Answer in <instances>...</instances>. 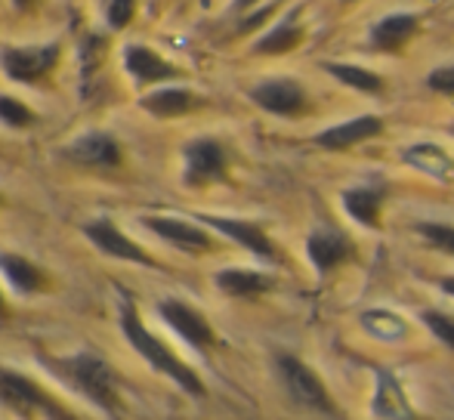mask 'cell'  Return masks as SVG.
<instances>
[{"mask_svg": "<svg viewBox=\"0 0 454 420\" xmlns=\"http://www.w3.org/2000/svg\"><path fill=\"white\" fill-rule=\"evenodd\" d=\"M43 365L56 374L66 386H72L78 396L93 402L106 415H118L121 411V380L114 368L102 359L99 353L81 349L72 355H47Z\"/></svg>", "mask_w": 454, "mask_h": 420, "instance_id": "cell-1", "label": "cell"}, {"mask_svg": "<svg viewBox=\"0 0 454 420\" xmlns=\"http://www.w3.org/2000/svg\"><path fill=\"white\" fill-rule=\"evenodd\" d=\"M121 328H124V337L130 340V346L137 349V353L143 355V359L149 362L158 374L170 377L176 386H180V390L189 393V396H204V393H207V390H204V384H201V377H198V374L185 365V362L168 346V343L158 340V337L145 328L143 318H139V313H137V307H133L130 300L121 303Z\"/></svg>", "mask_w": 454, "mask_h": 420, "instance_id": "cell-2", "label": "cell"}, {"mask_svg": "<svg viewBox=\"0 0 454 420\" xmlns=\"http://www.w3.org/2000/svg\"><path fill=\"white\" fill-rule=\"evenodd\" d=\"M0 405L12 408L22 417H43V420H81L68 405H62L53 393L43 390L28 374H19L12 368L0 365Z\"/></svg>", "mask_w": 454, "mask_h": 420, "instance_id": "cell-3", "label": "cell"}, {"mask_svg": "<svg viewBox=\"0 0 454 420\" xmlns=\"http://www.w3.org/2000/svg\"><path fill=\"white\" fill-rule=\"evenodd\" d=\"M275 365H278L281 384H285V390L291 393L294 402L303 405V408H309V411H318V415H337L328 390H325V384L318 380V374L312 371L309 365H303V362L294 359V355H278Z\"/></svg>", "mask_w": 454, "mask_h": 420, "instance_id": "cell-4", "label": "cell"}, {"mask_svg": "<svg viewBox=\"0 0 454 420\" xmlns=\"http://www.w3.org/2000/svg\"><path fill=\"white\" fill-rule=\"evenodd\" d=\"M59 62V47L47 43V47H6L0 53V66H4L6 78L19 81V84H35L43 74H50Z\"/></svg>", "mask_w": 454, "mask_h": 420, "instance_id": "cell-5", "label": "cell"}, {"mask_svg": "<svg viewBox=\"0 0 454 420\" xmlns=\"http://www.w3.org/2000/svg\"><path fill=\"white\" fill-rule=\"evenodd\" d=\"M226 176V152L216 139H195L183 152L185 186H207Z\"/></svg>", "mask_w": 454, "mask_h": 420, "instance_id": "cell-6", "label": "cell"}, {"mask_svg": "<svg viewBox=\"0 0 454 420\" xmlns=\"http://www.w3.org/2000/svg\"><path fill=\"white\" fill-rule=\"evenodd\" d=\"M158 315L164 318V322L170 324V328L176 331V334L183 337L189 346L195 349H210L216 343V334L214 328H210V322L204 318L198 309H192L189 303L183 300H161L158 303Z\"/></svg>", "mask_w": 454, "mask_h": 420, "instance_id": "cell-7", "label": "cell"}, {"mask_svg": "<svg viewBox=\"0 0 454 420\" xmlns=\"http://www.w3.org/2000/svg\"><path fill=\"white\" fill-rule=\"evenodd\" d=\"M84 235L99 247L106 257H114V260H127V263H139V266H158L155 257L143 251L137 241H130L112 220H90L84 226Z\"/></svg>", "mask_w": 454, "mask_h": 420, "instance_id": "cell-8", "label": "cell"}, {"mask_svg": "<svg viewBox=\"0 0 454 420\" xmlns=\"http://www.w3.org/2000/svg\"><path fill=\"white\" fill-rule=\"evenodd\" d=\"M251 99L260 108L272 114H281V118H294L306 108V93L297 81L291 78H275V81H263L251 90Z\"/></svg>", "mask_w": 454, "mask_h": 420, "instance_id": "cell-9", "label": "cell"}, {"mask_svg": "<svg viewBox=\"0 0 454 420\" xmlns=\"http://www.w3.org/2000/svg\"><path fill=\"white\" fill-rule=\"evenodd\" d=\"M143 222L158 238H164L168 245L180 247L185 253H207L210 247H214V238H210L204 229L192 226V222H185V220H176V216H145Z\"/></svg>", "mask_w": 454, "mask_h": 420, "instance_id": "cell-10", "label": "cell"}, {"mask_svg": "<svg viewBox=\"0 0 454 420\" xmlns=\"http://www.w3.org/2000/svg\"><path fill=\"white\" fill-rule=\"evenodd\" d=\"M66 158L84 167H118L121 143L108 133H84L66 145Z\"/></svg>", "mask_w": 454, "mask_h": 420, "instance_id": "cell-11", "label": "cell"}, {"mask_svg": "<svg viewBox=\"0 0 454 420\" xmlns=\"http://www.w3.org/2000/svg\"><path fill=\"white\" fill-rule=\"evenodd\" d=\"M201 222L214 226L216 232L229 235L232 241H239L241 247H247L251 253L263 260H275V247L272 241L266 238V232L257 226V222H247V220H229V216H210V214H201Z\"/></svg>", "mask_w": 454, "mask_h": 420, "instance_id": "cell-12", "label": "cell"}, {"mask_svg": "<svg viewBox=\"0 0 454 420\" xmlns=\"http://www.w3.org/2000/svg\"><path fill=\"white\" fill-rule=\"evenodd\" d=\"M420 28V19L414 12H393V16L380 19V22L371 28V47L377 53H399Z\"/></svg>", "mask_w": 454, "mask_h": 420, "instance_id": "cell-13", "label": "cell"}, {"mask_svg": "<svg viewBox=\"0 0 454 420\" xmlns=\"http://www.w3.org/2000/svg\"><path fill=\"white\" fill-rule=\"evenodd\" d=\"M124 68L137 84H155V81L180 78V68H174L170 62H164L155 50L130 43L124 50Z\"/></svg>", "mask_w": 454, "mask_h": 420, "instance_id": "cell-14", "label": "cell"}, {"mask_svg": "<svg viewBox=\"0 0 454 420\" xmlns=\"http://www.w3.org/2000/svg\"><path fill=\"white\" fill-rule=\"evenodd\" d=\"M0 276L22 297H35L47 288V272L22 253H0Z\"/></svg>", "mask_w": 454, "mask_h": 420, "instance_id": "cell-15", "label": "cell"}, {"mask_svg": "<svg viewBox=\"0 0 454 420\" xmlns=\"http://www.w3.org/2000/svg\"><path fill=\"white\" fill-rule=\"evenodd\" d=\"M306 251H309V260L316 263L318 272L334 269L337 263H343L347 257H353V245L343 232L337 229H316L306 241Z\"/></svg>", "mask_w": 454, "mask_h": 420, "instance_id": "cell-16", "label": "cell"}, {"mask_svg": "<svg viewBox=\"0 0 454 420\" xmlns=\"http://www.w3.org/2000/svg\"><path fill=\"white\" fill-rule=\"evenodd\" d=\"M383 130V121L374 118V114H362V118H353L347 124H337L331 130L318 133L316 143L322 149H331V152H340V149H349V145H359L364 139L377 136Z\"/></svg>", "mask_w": 454, "mask_h": 420, "instance_id": "cell-17", "label": "cell"}, {"mask_svg": "<svg viewBox=\"0 0 454 420\" xmlns=\"http://www.w3.org/2000/svg\"><path fill=\"white\" fill-rule=\"evenodd\" d=\"M216 288L223 291L226 297H260L272 288V278L263 276V272H254V269H223L216 272Z\"/></svg>", "mask_w": 454, "mask_h": 420, "instance_id": "cell-18", "label": "cell"}, {"mask_svg": "<svg viewBox=\"0 0 454 420\" xmlns=\"http://www.w3.org/2000/svg\"><path fill=\"white\" fill-rule=\"evenodd\" d=\"M139 105L149 114H155V118H180V114L192 112L198 105V97L192 90H183V87H164V90L145 97Z\"/></svg>", "mask_w": 454, "mask_h": 420, "instance_id": "cell-19", "label": "cell"}, {"mask_svg": "<svg viewBox=\"0 0 454 420\" xmlns=\"http://www.w3.org/2000/svg\"><path fill=\"white\" fill-rule=\"evenodd\" d=\"M380 201H383L380 189H349V192L343 195L347 214L353 216L356 222H362L364 229L380 226Z\"/></svg>", "mask_w": 454, "mask_h": 420, "instance_id": "cell-20", "label": "cell"}, {"mask_svg": "<svg viewBox=\"0 0 454 420\" xmlns=\"http://www.w3.org/2000/svg\"><path fill=\"white\" fill-rule=\"evenodd\" d=\"M374 411L387 420H414L411 405L405 402V396H402L393 374H380V386H377V396H374Z\"/></svg>", "mask_w": 454, "mask_h": 420, "instance_id": "cell-21", "label": "cell"}, {"mask_svg": "<svg viewBox=\"0 0 454 420\" xmlns=\"http://www.w3.org/2000/svg\"><path fill=\"white\" fill-rule=\"evenodd\" d=\"M300 43H303V28H300V25H294V19H287L285 25H275L263 41H257L254 53H260V56H285V53H291V50H297Z\"/></svg>", "mask_w": 454, "mask_h": 420, "instance_id": "cell-22", "label": "cell"}, {"mask_svg": "<svg viewBox=\"0 0 454 420\" xmlns=\"http://www.w3.org/2000/svg\"><path fill=\"white\" fill-rule=\"evenodd\" d=\"M402 158H405L411 167L424 170V174H430V176H449L451 174L449 155H445L442 149H436V145H411V149L402 152Z\"/></svg>", "mask_w": 454, "mask_h": 420, "instance_id": "cell-23", "label": "cell"}, {"mask_svg": "<svg viewBox=\"0 0 454 420\" xmlns=\"http://www.w3.org/2000/svg\"><path fill=\"white\" fill-rule=\"evenodd\" d=\"M325 68H328V72L334 74V78L340 81V84L356 87V90H362V93H380V90H383L380 74L368 72V68L343 66V62H325Z\"/></svg>", "mask_w": 454, "mask_h": 420, "instance_id": "cell-24", "label": "cell"}, {"mask_svg": "<svg viewBox=\"0 0 454 420\" xmlns=\"http://www.w3.org/2000/svg\"><path fill=\"white\" fill-rule=\"evenodd\" d=\"M0 124L22 130V127H31V124H35V112H31V108L25 105V103H19V99L0 97Z\"/></svg>", "mask_w": 454, "mask_h": 420, "instance_id": "cell-25", "label": "cell"}, {"mask_svg": "<svg viewBox=\"0 0 454 420\" xmlns=\"http://www.w3.org/2000/svg\"><path fill=\"white\" fill-rule=\"evenodd\" d=\"M418 232L424 235L436 251L451 253L454 257V226H445V222H418Z\"/></svg>", "mask_w": 454, "mask_h": 420, "instance_id": "cell-26", "label": "cell"}, {"mask_svg": "<svg viewBox=\"0 0 454 420\" xmlns=\"http://www.w3.org/2000/svg\"><path fill=\"white\" fill-rule=\"evenodd\" d=\"M133 12H137V0H108L106 4V19L112 28H124L130 25Z\"/></svg>", "mask_w": 454, "mask_h": 420, "instance_id": "cell-27", "label": "cell"}, {"mask_svg": "<svg viewBox=\"0 0 454 420\" xmlns=\"http://www.w3.org/2000/svg\"><path fill=\"white\" fill-rule=\"evenodd\" d=\"M424 324L445 343V346L454 349V318L445 313H424Z\"/></svg>", "mask_w": 454, "mask_h": 420, "instance_id": "cell-28", "label": "cell"}, {"mask_svg": "<svg viewBox=\"0 0 454 420\" xmlns=\"http://www.w3.org/2000/svg\"><path fill=\"white\" fill-rule=\"evenodd\" d=\"M427 84H430V90L445 93V97H454V66L436 68V72L427 78Z\"/></svg>", "mask_w": 454, "mask_h": 420, "instance_id": "cell-29", "label": "cell"}, {"mask_svg": "<svg viewBox=\"0 0 454 420\" xmlns=\"http://www.w3.org/2000/svg\"><path fill=\"white\" fill-rule=\"evenodd\" d=\"M260 0H235V10H251V6H257Z\"/></svg>", "mask_w": 454, "mask_h": 420, "instance_id": "cell-30", "label": "cell"}, {"mask_svg": "<svg viewBox=\"0 0 454 420\" xmlns=\"http://www.w3.org/2000/svg\"><path fill=\"white\" fill-rule=\"evenodd\" d=\"M442 291H445V294H451V297H454V276H451V278H442Z\"/></svg>", "mask_w": 454, "mask_h": 420, "instance_id": "cell-31", "label": "cell"}, {"mask_svg": "<svg viewBox=\"0 0 454 420\" xmlns=\"http://www.w3.org/2000/svg\"><path fill=\"white\" fill-rule=\"evenodd\" d=\"M12 4H16V6H28L31 0H12Z\"/></svg>", "mask_w": 454, "mask_h": 420, "instance_id": "cell-32", "label": "cell"}, {"mask_svg": "<svg viewBox=\"0 0 454 420\" xmlns=\"http://www.w3.org/2000/svg\"><path fill=\"white\" fill-rule=\"evenodd\" d=\"M4 313H6V307H4V297H0V318H4Z\"/></svg>", "mask_w": 454, "mask_h": 420, "instance_id": "cell-33", "label": "cell"}, {"mask_svg": "<svg viewBox=\"0 0 454 420\" xmlns=\"http://www.w3.org/2000/svg\"><path fill=\"white\" fill-rule=\"evenodd\" d=\"M343 4H356V0H343Z\"/></svg>", "mask_w": 454, "mask_h": 420, "instance_id": "cell-34", "label": "cell"}]
</instances>
